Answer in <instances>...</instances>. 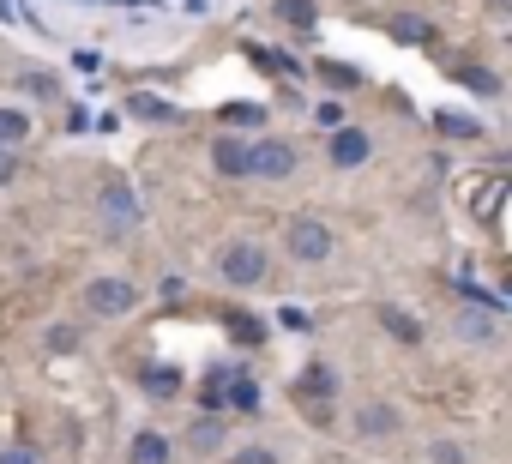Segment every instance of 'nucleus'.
<instances>
[{"instance_id": "f257e3e1", "label": "nucleus", "mask_w": 512, "mask_h": 464, "mask_svg": "<svg viewBox=\"0 0 512 464\" xmlns=\"http://www.w3.org/2000/svg\"><path fill=\"white\" fill-rule=\"evenodd\" d=\"M217 272H223V284H235V290L260 284V278H266V248H253V242H229V248L217 254Z\"/></svg>"}, {"instance_id": "f03ea898", "label": "nucleus", "mask_w": 512, "mask_h": 464, "mask_svg": "<svg viewBox=\"0 0 512 464\" xmlns=\"http://www.w3.org/2000/svg\"><path fill=\"white\" fill-rule=\"evenodd\" d=\"M247 175H266V181L296 175V145H290V139H260V145H247Z\"/></svg>"}, {"instance_id": "7ed1b4c3", "label": "nucleus", "mask_w": 512, "mask_h": 464, "mask_svg": "<svg viewBox=\"0 0 512 464\" xmlns=\"http://www.w3.org/2000/svg\"><path fill=\"white\" fill-rule=\"evenodd\" d=\"M284 248H290L296 260H308V266H314V260H326V254H332V229H326L320 217H296V223L284 229Z\"/></svg>"}, {"instance_id": "20e7f679", "label": "nucleus", "mask_w": 512, "mask_h": 464, "mask_svg": "<svg viewBox=\"0 0 512 464\" xmlns=\"http://www.w3.org/2000/svg\"><path fill=\"white\" fill-rule=\"evenodd\" d=\"M85 302H91V314H103V320H115V314H133V302H139V290H133L127 278H97V284L85 290Z\"/></svg>"}, {"instance_id": "39448f33", "label": "nucleus", "mask_w": 512, "mask_h": 464, "mask_svg": "<svg viewBox=\"0 0 512 464\" xmlns=\"http://www.w3.org/2000/svg\"><path fill=\"white\" fill-rule=\"evenodd\" d=\"M368 151H374V139L362 133V127H332V163L338 169H356V163H368Z\"/></svg>"}, {"instance_id": "423d86ee", "label": "nucleus", "mask_w": 512, "mask_h": 464, "mask_svg": "<svg viewBox=\"0 0 512 464\" xmlns=\"http://www.w3.org/2000/svg\"><path fill=\"white\" fill-rule=\"evenodd\" d=\"M97 205H103V217L109 223H139V193L127 187V181H103V193H97Z\"/></svg>"}, {"instance_id": "0eeeda50", "label": "nucleus", "mask_w": 512, "mask_h": 464, "mask_svg": "<svg viewBox=\"0 0 512 464\" xmlns=\"http://www.w3.org/2000/svg\"><path fill=\"white\" fill-rule=\"evenodd\" d=\"M452 332H458V344H494L500 338V320L488 314V308H458V320H452Z\"/></svg>"}, {"instance_id": "6e6552de", "label": "nucleus", "mask_w": 512, "mask_h": 464, "mask_svg": "<svg viewBox=\"0 0 512 464\" xmlns=\"http://www.w3.org/2000/svg\"><path fill=\"white\" fill-rule=\"evenodd\" d=\"M127 115H139V121H151V127L181 121V109H175L169 97H151V91H133V97H127Z\"/></svg>"}, {"instance_id": "1a4fd4ad", "label": "nucleus", "mask_w": 512, "mask_h": 464, "mask_svg": "<svg viewBox=\"0 0 512 464\" xmlns=\"http://www.w3.org/2000/svg\"><path fill=\"white\" fill-rule=\"evenodd\" d=\"M392 428H398V410H392V404H362V410H356V434H362V440H380V434H392Z\"/></svg>"}, {"instance_id": "9d476101", "label": "nucleus", "mask_w": 512, "mask_h": 464, "mask_svg": "<svg viewBox=\"0 0 512 464\" xmlns=\"http://www.w3.org/2000/svg\"><path fill=\"white\" fill-rule=\"evenodd\" d=\"M211 157H217V169H223L229 181H241V175H247V145H241V139H229V133H223Z\"/></svg>"}, {"instance_id": "9b49d317", "label": "nucleus", "mask_w": 512, "mask_h": 464, "mask_svg": "<svg viewBox=\"0 0 512 464\" xmlns=\"http://www.w3.org/2000/svg\"><path fill=\"white\" fill-rule=\"evenodd\" d=\"M127 464H169V440H163L157 428H145V434L133 440V452H127Z\"/></svg>"}, {"instance_id": "f8f14e48", "label": "nucleus", "mask_w": 512, "mask_h": 464, "mask_svg": "<svg viewBox=\"0 0 512 464\" xmlns=\"http://www.w3.org/2000/svg\"><path fill=\"white\" fill-rule=\"evenodd\" d=\"M326 392H332V374H326V368H308V374H302V398H308V410L326 416Z\"/></svg>"}, {"instance_id": "ddd939ff", "label": "nucleus", "mask_w": 512, "mask_h": 464, "mask_svg": "<svg viewBox=\"0 0 512 464\" xmlns=\"http://www.w3.org/2000/svg\"><path fill=\"white\" fill-rule=\"evenodd\" d=\"M223 386H229V404H235V410H260V386H253V380H241V374H229Z\"/></svg>"}, {"instance_id": "4468645a", "label": "nucleus", "mask_w": 512, "mask_h": 464, "mask_svg": "<svg viewBox=\"0 0 512 464\" xmlns=\"http://www.w3.org/2000/svg\"><path fill=\"white\" fill-rule=\"evenodd\" d=\"M145 392H157V398L181 392V368H145Z\"/></svg>"}, {"instance_id": "2eb2a0df", "label": "nucleus", "mask_w": 512, "mask_h": 464, "mask_svg": "<svg viewBox=\"0 0 512 464\" xmlns=\"http://www.w3.org/2000/svg\"><path fill=\"white\" fill-rule=\"evenodd\" d=\"M31 133V115L25 109H0V145H13V139H25Z\"/></svg>"}, {"instance_id": "dca6fc26", "label": "nucleus", "mask_w": 512, "mask_h": 464, "mask_svg": "<svg viewBox=\"0 0 512 464\" xmlns=\"http://www.w3.org/2000/svg\"><path fill=\"white\" fill-rule=\"evenodd\" d=\"M223 121H229V127H260L266 109H260V103H223Z\"/></svg>"}, {"instance_id": "f3484780", "label": "nucleus", "mask_w": 512, "mask_h": 464, "mask_svg": "<svg viewBox=\"0 0 512 464\" xmlns=\"http://www.w3.org/2000/svg\"><path fill=\"white\" fill-rule=\"evenodd\" d=\"M199 452H211V446H223V422L217 416H205V422H193V434H187Z\"/></svg>"}, {"instance_id": "a211bd4d", "label": "nucleus", "mask_w": 512, "mask_h": 464, "mask_svg": "<svg viewBox=\"0 0 512 464\" xmlns=\"http://www.w3.org/2000/svg\"><path fill=\"white\" fill-rule=\"evenodd\" d=\"M380 320H386V332H392V338H404V344H416V338H422V326H410L398 308H380Z\"/></svg>"}, {"instance_id": "6ab92c4d", "label": "nucleus", "mask_w": 512, "mask_h": 464, "mask_svg": "<svg viewBox=\"0 0 512 464\" xmlns=\"http://www.w3.org/2000/svg\"><path fill=\"white\" fill-rule=\"evenodd\" d=\"M272 13H278V19H290V25H314V0H278Z\"/></svg>"}, {"instance_id": "aec40b11", "label": "nucleus", "mask_w": 512, "mask_h": 464, "mask_svg": "<svg viewBox=\"0 0 512 464\" xmlns=\"http://www.w3.org/2000/svg\"><path fill=\"white\" fill-rule=\"evenodd\" d=\"M320 73H326V79H332L338 91H350V85L362 79V73H356V67H344V61H320Z\"/></svg>"}, {"instance_id": "412c9836", "label": "nucleus", "mask_w": 512, "mask_h": 464, "mask_svg": "<svg viewBox=\"0 0 512 464\" xmlns=\"http://www.w3.org/2000/svg\"><path fill=\"white\" fill-rule=\"evenodd\" d=\"M440 127H446L452 139H476V133H482V127H476L470 115H440Z\"/></svg>"}, {"instance_id": "4be33fe9", "label": "nucleus", "mask_w": 512, "mask_h": 464, "mask_svg": "<svg viewBox=\"0 0 512 464\" xmlns=\"http://www.w3.org/2000/svg\"><path fill=\"white\" fill-rule=\"evenodd\" d=\"M314 121H320V127H344V103H320Z\"/></svg>"}, {"instance_id": "5701e85b", "label": "nucleus", "mask_w": 512, "mask_h": 464, "mask_svg": "<svg viewBox=\"0 0 512 464\" xmlns=\"http://www.w3.org/2000/svg\"><path fill=\"white\" fill-rule=\"evenodd\" d=\"M229 332H235V338H241V344H260V326H253V320H241V314H235V320H229Z\"/></svg>"}, {"instance_id": "b1692460", "label": "nucleus", "mask_w": 512, "mask_h": 464, "mask_svg": "<svg viewBox=\"0 0 512 464\" xmlns=\"http://www.w3.org/2000/svg\"><path fill=\"white\" fill-rule=\"evenodd\" d=\"M235 464H278V458H272L266 446H241V452H235Z\"/></svg>"}, {"instance_id": "393cba45", "label": "nucleus", "mask_w": 512, "mask_h": 464, "mask_svg": "<svg viewBox=\"0 0 512 464\" xmlns=\"http://www.w3.org/2000/svg\"><path fill=\"white\" fill-rule=\"evenodd\" d=\"M13 175H19V157H13V151H7V145H0V187H7V181H13Z\"/></svg>"}, {"instance_id": "a878e982", "label": "nucleus", "mask_w": 512, "mask_h": 464, "mask_svg": "<svg viewBox=\"0 0 512 464\" xmlns=\"http://www.w3.org/2000/svg\"><path fill=\"white\" fill-rule=\"evenodd\" d=\"M464 79H470V91H500V79H494V73H476V67H470Z\"/></svg>"}, {"instance_id": "bb28decb", "label": "nucleus", "mask_w": 512, "mask_h": 464, "mask_svg": "<svg viewBox=\"0 0 512 464\" xmlns=\"http://www.w3.org/2000/svg\"><path fill=\"white\" fill-rule=\"evenodd\" d=\"M25 85H31V97H55V79H49V73H37V79H25Z\"/></svg>"}, {"instance_id": "cd10ccee", "label": "nucleus", "mask_w": 512, "mask_h": 464, "mask_svg": "<svg viewBox=\"0 0 512 464\" xmlns=\"http://www.w3.org/2000/svg\"><path fill=\"white\" fill-rule=\"evenodd\" d=\"M0 464H37V458H31L25 446H7V452H0Z\"/></svg>"}]
</instances>
